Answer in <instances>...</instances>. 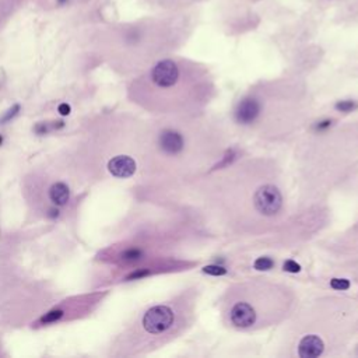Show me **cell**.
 <instances>
[{
    "label": "cell",
    "mask_w": 358,
    "mask_h": 358,
    "mask_svg": "<svg viewBox=\"0 0 358 358\" xmlns=\"http://www.w3.org/2000/svg\"><path fill=\"white\" fill-rule=\"evenodd\" d=\"M155 145L179 179L198 176L223 158V134L199 115L174 116L158 130Z\"/></svg>",
    "instance_id": "5b68a950"
},
{
    "label": "cell",
    "mask_w": 358,
    "mask_h": 358,
    "mask_svg": "<svg viewBox=\"0 0 358 358\" xmlns=\"http://www.w3.org/2000/svg\"><path fill=\"white\" fill-rule=\"evenodd\" d=\"M122 258H123L124 260H129V262H132V260H139L140 258H143V250L137 248L126 249L123 254H122Z\"/></svg>",
    "instance_id": "8fae6325"
},
{
    "label": "cell",
    "mask_w": 358,
    "mask_h": 358,
    "mask_svg": "<svg viewBox=\"0 0 358 358\" xmlns=\"http://www.w3.org/2000/svg\"><path fill=\"white\" fill-rule=\"evenodd\" d=\"M141 93L159 112L186 116L199 115L216 94V83L207 66L184 56L171 55L151 65L140 79Z\"/></svg>",
    "instance_id": "3957f363"
},
{
    "label": "cell",
    "mask_w": 358,
    "mask_h": 358,
    "mask_svg": "<svg viewBox=\"0 0 358 358\" xmlns=\"http://www.w3.org/2000/svg\"><path fill=\"white\" fill-rule=\"evenodd\" d=\"M196 25V10L157 11L154 15L110 25L102 32V40L123 63L151 66L167 56L175 55L190 40Z\"/></svg>",
    "instance_id": "7a4b0ae2"
},
{
    "label": "cell",
    "mask_w": 358,
    "mask_h": 358,
    "mask_svg": "<svg viewBox=\"0 0 358 358\" xmlns=\"http://www.w3.org/2000/svg\"><path fill=\"white\" fill-rule=\"evenodd\" d=\"M295 295L289 287L268 280H250L229 287L221 312L237 330H260L279 324L291 313Z\"/></svg>",
    "instance_id": "8992f818"
},
{
    "label": "cell",
    "mask_w": 358,
    "mask_h": 358,
    "mask_svg": "<svg viewBox=\"0 0 358 358\" xmlns=\"http://www.w3.org/2000/svg\"><path fill=\"white\" fill-rule=\"evenodd\" d=\"M14 2H20V0H14Z\"/></svg>",
    "instance_id": "e0dca14e"
},
{
    "label": "cell",
    "mask_w": 358,
    "mask_h": 358,
    "mask_svg": "<svg viewBox=\"0 0 358 358\" xmlns=\"http://www.w3.org/2000/svg\"><path fill=\"white\" fill-rule=\"evenodd\" d=\"M19 111H20V106H19V105H14V106H13V110L9 111V114L6 115L5 118L2 119V122H6V120H9V119H10V118H13V116H14V115L17 114Z\"/></svg>",
    "instance_id": "5bb4252c"
},
{
    "label": "cell",
    "mask_w": 358,
    "mask_h": 358,
    "mask_svg": "<svg viewBox=\"0 0 358 358\" xmlns=\"http://www.w3.org/2000/svg\"><path fill=\"white\" fill-rule=\"evenodd\" d=\"M2 141H3V137H2V136H0V145H2Z\"/></svg>",
    "instance_id": "2e32d148"
},
{
    "label": "cell",
    "mask_w": 358,
    "mask_h": 358,
    "mask_svg": "<svg viewBox=\"0 0 358 358\" xmlns=\"http://www.w3.org/2000/svg\"><path fill=\"white\" fill-rule=\"evenodd\" d=\"M334 13V19L340 24H358V0H347L338 5Z\"/></svg>",
    "instance_id": "9c48e42d"
},
{
    "label": "cell",
    "mask_w": 358,
    "mask_h": 358,
    "mask_svg": "<svg viewBox=\"0 0 358 358\" xmlns=\"http://www.w3.org/2000/svg\"><path fill=\"white\" fill-rule=\"evenodd\" d=\"M137 164L129 155H118L108 163L110 172L116 178H130L136 172Z\"/></svg>",
    "instance_id": "ba28073f"
},
{
    "label": "cell",
    "mask_w": 358,
    "mask_h": 358,
    "mask_svg": "<svg viewBox=\"0 0 358 358\" xmlns=\"http://www.w3.org/2000/svg\"><path fill=\"white\" fill-rule=\"evenodd\" d=\"M70 192L67 185L63 182H58V184L52 185V188L49 189V199L52 203L58 204V206H63L69 202Z\"/></svg>",
    "instance_id": "30bf717a"
},
{
    "label": "cell",
    "mask_w": 358,
    "mask_h": 358,
    "mask_svg": "<svg viewBox=\"0 0 358 358\" xmlns=\"http://www.w3.org/2000/svg\"><path fill=\"white\" fill-rule=\"evenodd\" d=\"M58 111H59L60 115H63V116H66V115L70 114V106L67 104H60L59 108H58Z\"/></svg>",
    "instance_id": "9a60e30c"
},
{
    "label": "cell",
    "mask_w": 358,
    "mask_h": 358,
    "mask_svg": "<svg viewBox=\"0 0 358 358\" xmlns=\"http://www.w3.org/2000/svg\"><path fill=\"white\" fill-rule=\"evenodd\" d=\"M146 5L158 13H179L192 11L207 0H141Z\"/></svg>",
    "instance_id": "52a82bcc"
},
{
    "label": "cell",
    "mask_w": 358,
    "mask_h": 358,
    "mask_svg": "<svg viewBox=\"0 0 358 358\" xmlns=\"http://www.w3.org/2000/svg\"><path fill=\"white\" fill-rule=\"evenodd\" d=\"M224 175L214 186L221 216L244 232L258 234L281 219L285 196L276 169L249 161Z\"/></svg>",
    "instance_id": "6da1fadb"
},
{
    "label": "cell",
    "mask_w": 358,
    "mask_h": 358,
    "mask_svg": "<svg viewBox=\"0 0 358 358\" xmlns=\"http://www.w3.org/2000/svg\"><path fill=\"white\" fill-rule=\"evenodd\" d=\"M316 5L319 6H333V7H337L338 5H342L347 0H313Z\"/></svg>",
    "instance_id": "4fadbf2b"
},
{
    "label": "cell",
    "mask_w": 358,
    "mask_h": 358,
    "mask_svg": "<svg viewBox=\"0 0 358 358\" xmlns=\"http://www.w3.org/2000/svg\"><path fill=\"white\" fill-rule=\"evenodd\" d=\"M305 88L295 79H274L255 85L238 101L235 123L264 137L290 133L307 111Z\"/></svg>",
    "instance_id": "277c9868"
},
{
    "label": "cell",
    "mask_w": 358,
    "mask_h": 358,
    "mask_svg": "<svg viewBox=\"0 0 358 358\" xmlns=\"http://www.w3.org/2000/svg\"><path fill=\"white\" fill-rule=\"evenodd\" d=\"M62 315H63V312H62L60 309H58V311H50V312H48L46 315H44V316L41 318V322H42V324H52V322H56L58 319L62 318Z\"/></svg>",
    "instance_id": "7c38bea8"
}]
</instances>
